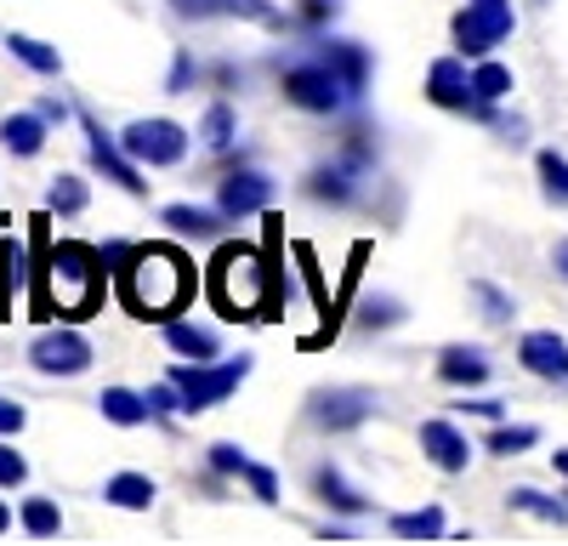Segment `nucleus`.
I'll return each instance as SVG.
<instances>
[{"label":"nucleus","instance_id":"nucleus-4","mask_svg":"<svg viewBox=\"0 0 568 546\" xmlns=\"http://www.w3.org/2000/svg\"><path fill=\"white\" fill-rule=\"evenodd\" d=\"M251 376V358H227V364H176L171 382L182 393V410L187 416H200V410H216L227 393H240V382Z\"/></svg>","mask_w":568,"mask_h":546},{"label":"nucleus","instance_id":"nucleus-36","mask_svg":"<svg viewBox=\"0 0 568 546\" xmlns=\"http://www.w3.org/2000/svg\"><path fill=\"white\" fill-rule=\"evenodd\" d=\"M245 484H251V495L262 501V507H278V473H273V467L251 462V467H245Z\"/></svg>","mask_w":568,"mask_h":546},{"label":"nucleus","instance_id":"nucleus-22","mask_svg":"<svg viewBox=\"0 0 568 546\" xmlns=\"http://www.w3.org/2000/svg\"><path fill=\"white\" fill-rule=\"evenodd\" d=\"M313 489H318V495H324L336 513H347V518L369 513V501H364V495H358V489H353V484L336 473V467H318V473H313Z\"/></svg>","mask_w":568,"mask_h":546},{"label":"nucleus","instance_id":"nucleus-20","mask_svg":"<svg viewBox=\"0 0 568 546\" xmlns=\"http://www.w3.org/2000/svg\"><path fill=\"white\" fill-rule=\"evenodd\" d=\"M103 422H114V427H142L154 416L149 410V393H131V387H103Z\"/></svg>","mask_w":568,"mask_h":546},{"label":"nucleus","instance_id":"nucleus-10","mask_svg":"<svg viewBox=\"0 0 568 546\" xmlns=\"http://www.w3.org/2000/svg\"><path fill=\"white\" fill-rule=\"evenodd\" d=\"M426 98L438 109H455V114H489V103H478V91H471V74L460 58H438L426 69Z\"/></svg>","mask_w":568,"mask_h":546},{"label":"nucleus","instance_id":"nucleus-13","mask_svg":"<svg viewBox=\"0 0 568 546\" xmlns=\"http://www.w3.org/2000/svg\"><path fill=\"white\" fill-rule=\"evenodd\" d=\"M420 455L438 473H466L471 467V438L455 422H420Z\"/></svg>","mask_w":568,"mask_h":546},{"label":"nucleus","instance_id":"nucleus-44","mask_svg":"<svg viewBox=\"0 0 568 546\" xmlns=\"http://www.w3.org/2000/svg\"><path fill=\"white\" fill-rule=\"evenodd\" d=\"M551 467H557V473L568 478V449H557V455H551Z\"/></svg>","mask_w":568,"mask_h":546},{"label":"nucleus","instance_id":"nucleus-2","mask_svg":"<svg viewBox=\"0 0 568 546\" xmlns=\"http://www.w3.org/2000/svg\"><path fill=\"white\" fill-rule=\"evenodd\" d=\"M103 262L109 256H98L91 245L63 240L52 256H45V291L34 302V318H45L52 307L69 313V318H85L91 307H98V296H103Z\"/></svg>","mask_w":568,"mask_h":546},{"label":"nucleus","instance_id":"nucleus-12","mask_svg":"<svg viewBox=\"0 0 568 546\" xmlns=\"http://www.w3.org/2000/svg\"><path fill=\"white\" fill-rule=\"evenodd\" d=\"M80 125H85V143H91V160L103 165V176H114V182H120L125 194H149V176H136V160H131V154H125V149L114 143V136H109V131H103L98 120H91V114H85Z\"/></svg>","mask_w":568,"mask_h":546},{"label":"nucleus","instance_id":"nucleus-21","mask_svg":"<svg viewBox=\"0 0 568 546\" xmlns=\"http://www.w3.org/2000/svg\"><path fill=\"white\" fill-rule=\"evenodd\" d=\"M103 495L114 501V507H125V513H149L160 489H154L149 473H114V478L103 484Z\"/></svg>","mask_w":568,"mask_h":546},{"label":"nucleus","instance_id":"nucleus-11","mask_svg":"<svg viewBox=\"0 0 568 546\" xmlns=\"http://www.w3.org/2000/svg\"><path fill=\"white\" fill-rule=\"evenodd\" d=\"M267 205H273V176H262V171H233V176H222L216 211H222L227 222L256 216V211H267Z\"/></svg>","mask_w":568,"mask_h":546},{"label":"nucleus","instance_id":"nucleus-34","mask_svg":"<svg viewBox=\"0 0 568 546\" xmlns=\"http://www.w3.org/2000/svg\"><path fill=\"white\" fill-rule=\"evenodd\" d=\"M471 296H478V307H484L489 325H506V318L517 313V307H511V296H506L500 285H489V280H471Z\"/></svg>","mask_w":568,"mask_h":546},{"label":"nucleus","instance_id":"nucleus-42","mask_svg":"<svg viewBox=\"0 0 568 546\" xmlns=\"http://www.w3.org/2000/svg\"><path fill=\"white\" fill-rule=\"evenodd\" d=\"M455 410H466V416H489V422H500V398H466V404H455Z\"/></svg>","mask_w":568,"mask_h":546},{"label":"nucleus","instance_id":"nucleus-5","mask_svg":"<svg viewBox=\"0 0 568 546\" xmlns=\"http://www.w3.org/2000/svg\"><path fill=\"white\" fill-rule=\"evenodd\" d=\"M517 12H511V0H466V7L455 12L449 34H455V52L460 58H489L495 46L511 34Z\"/></svg>","mask_w":568,"mask_h":546},{"label":"nucleus","instance_id":"nucleus-25","mask_svg":"<svg viewBox=\"0 0 568 546\" xmlns=\"http://www.w3.org/2000/svg\"><path fill=\"white\" fill-rule=\"evenodd\" d=\"M7 52H12L18 63H29L34 74H58V69H63L58 46H45V40H34V34H7Z\"/></svg>","mask_w":568,"mask_h":546},{"label":"nucleus","instance_id":"nucleus-15","mask_svg":"<svg viewBox=\"0 0 568 546\" xmlns=\"http://www.w3.org/2000/svg\"><path fill=\"white\" fill-rule=\"evenodd\" d=\"M438 376L449 382V387H484L489 382V358H484V347H444L438 353Z\"/></svg>","mask_w":568,"mask_h":546},{"label":"nucleus","instance_id":"nucleus-28","mask_svg":"<svg viewBox=\"0 0 568 546\" xmlns=\"http://www.w3.org/2000/svg\"><path fill=\"white\" fill-rule=\"evenodd\" d=\"M529 444H540V427H529V422H500L484 449H489V455H524Z\"/></svg>","mask_w":568,"mask_h":546},{"label":"nucleus","instance_id":"nucleus-38","mask_svg":"<svg viewBox=\"0 0 568 546\" xmlns=\"http://www.w3.org/2000/svg\"><path fill=\"white\" fill-rule=\"evenodd\" d=\"M149 410H154V416H176V410H182V393H176L171 376H165L160 387H149Z\"/></svg>","mask_w":568,"mask_h":546},{"label":"nucleus","instance_id":"nucleus-31","mask_svg":"<svg viewBox=\"0 0 568 546\" xmlns=\"http://www.w3.org/2000/svg\"><path fill=\"white\" fill-rule=\"evenodd\" d=\"M307 194L313 200H353V176H347V165H324V171H313L307 176Z\"/></svg>","mask_w":568,"mask_h":546},{"label":"nucleus","instance_id":"nucleus-18","mask_svg":"<svg viewBox=\"0 0 568 546\" xmlns=\"http://www.w3.org/2000/svg\"><path fill=\"white\" fill-rule=\"evenodd\" d=\"M318 58H324L329 69H336V74H342V85L358 98L364 80H369V58H364V46H353V40H324V46H318Z\"/></svg>","mask_w":568,"mask_h":546},{"label":"nucleus","instance_id":"nucleus-43","mask_svg":"<svg viewBox=\"0 0 568 546\" xmlns=\"http://www.w3.org/2000/svg\"><path fill=\"white\" fill-rule=\"evenodd\" d=\"M551 267H557V280H568V240L551 245Z\"/></svg>","mask_w":568,"mask_h":546},{"label":"nucleus","instance_id":"nucleus-35","mask_svg":"<svg viewBox=\"0 0 568 546\" xmlns=\"http://www.w3.org/2000/svg\"><path fill=\"white\" fill-rule=\"evenodd\" d=\"M245 467H251V455L240 444H211V473L216 478H245Z\"/></svg>","mask_w":568,"mask_h":546},{"label":"nucleus","instance_id":"nucleus-24","mask_svg":"<svg viewBox=\"0 0 568 546\" xmlns=\"http://www.w3.org/2000/svg\"><path fill=\"white\" fill-rule=\"evenodd\" d=\"M18 291H23V245L7 240V228H0V318H7Z\"/></svg>","mask_w":568,"mask_h":546},{"label":"nucleus","instance_id":"nucleus-6","mask_svg":"<svg viewBox=\"0 0 568 546\" xmlns=\"http://www.w3.org/2000/svg\"><path fill=\"white\" fill-rule=\"evenodd\" d=\"M284 98H291L296 109H307V114H336L353 91L342 85V74L329 69L324 58H313V63H296V69H284Z\"/></svg>","mask_w":568,"mask_h":546},{"label":"nucleus","instance_id":"nucleus-26","mask_svg":"<svg viewBox=\"0 0 568 546\" xmlns=\"http://www.w3.org/2000/svg\"><path fill=\"white\" fill-rule=\"evenodd\" d=\"M398 540H444V507H420V513H398L387 524Z\"/></svg>","mask_w":568,"mask_h":546},{"label":"nucleus","instance_id":"nucleus-16","mask_svg":"<svg viewBox=\"0 0 568 546\" xmlns=\"http://www.w3.org/2000/svg\"><path fill=\"white\" fill-rule=\"evenodd\" d=\"M160 222L171 228L176 240H222V211H205V205H165Z\"/></svg>","mask_w":568,"mask_h":546},{"label":"nucleus","instance_id":"nucleus-7","mask_svg":"<svg viewBox=\"0 0 568 546\" xmlns=\"http://www.w3.org/2000/svg\"><path fill=\"white\" fill-rule=\"evenodd\" d=\"M120 149L136 160V165H182L187 160V131L176 120H136L120 131Z\"/></svg>","mask_w":568,"mask_h":546},{"label":"nucleus","instance_id":"nucleus-9","mask_svg":"<svg viewBox=\"0 0 568 546\" xmlns=\"http://www.w3.org/2000/svg\"><path fill=\"white\" fill-rule=\"evenodd\" d=\"M29 364L40 376H80L91 364V342L80 331H45L29 342Z\"/></svg>","mask_w":568,"mask_h":546},{"label":"nucleus","instance_id":"nucleus-45","mask_svg":"<svg viewBox=\"0 0 568 546\" xmlns=\"http://www.w3.org/2000/svg\"><path fill=\"white\" fill-rule=\"evenodd\" d=\"M12 529V507H7V501H0V535H7Z\"/></svg>","mask_w":568,"mask_h":546},{"label":"nucleus","instance_id":"nucleus-30","mask_svg":"<svg viewBox=\"0 0 568 546\" xmlns=\"http://www.w3.org/2000/svg\"><path fill=\"white\" fill-rule=\"evenodd\" d=\"M45 211L80 216V211H85V182H80V176H52V189H45Z\"/></svg>","mask_w":568,"mask_h":546},{"label":"nucleus","instance_id":"nucleus-19","mask_svg":"<svg viewBox=\"0 0 568 546\" xmlns=\"http://www.w3.org/2000/svg\"><path fill=\"white\" fill-rule=\"evenodd\" d=\"M0 143H7L18 160H34L45 149V114H7L0 120Z\"/></svg>","mask_w":568,"mask_h":546},{"label":"nucleus","instance_id":"nucleus-8","mask_svg":"<svg viewBox=\"0 0 568 546\" xmlns=\"http://www.w3.org/2000/svg\"><path fill=\"white\" fill-rule=\"evenodd\" d=\"M369 416H375V393H364V387H318L307 398V422L324 433H353Z\"/></svg>","mask_w":568,"mask_h":546},{"label":"nucleus","instance_id":"nucleus-23","mask_svg":"<svg viewBox=\"0 0 568 546\" xmlns=\"http://www.w3.org/2000/svg\"><path fill=\"white\" fill-rule=\"evenodd\" d=\"M511 501V513H529V518H540V524H551V529H568V507H562V501H551V495H540V489H511L506 495Z\"/></svg>","mask_w":568,"mask_h":546},{"label":"nucleus","instance_id":"nucleus-40","mask_svg":"<svg viewBox=\"0 0 568 546\" xmlns=\"http://www.w3.org/2000/svg\"><path fill=\"white\" fill-rule=\"evenodd\" d=\"M296 12H302V23H313V29H318V23H329V18L342 12V0H302Z\"/></svg>","mask_w":568,"mask_h":546},{"label":"nucleus","instance_id":"nucleus-41","mask_svg":"<svg viewBox=\"0 0 568 546\" xmlns=\"http://www.w3.org/2000/svg\"><path fill=\"white\" fill-rule=\"evenodd\" d=\"M23 404H12V398H0V438H12V433H23Z\"/></svg>","mask_w":568,"mask_h":546},{"label":"nucleus","instance_id":"nucleus-39","mask_svg":"<svg viewBox=\"0 0 568 546\" xmlns=\"http://www.w3.org/2000/svg\"><path fill=\"white\" fill-rule=\"evenodd\" d=\"M364 325H398V302L393 296H369L364 302Z\"/></svg>","mask_w":568,"mask_h":546},{"label":"nucleus","instance_id":"nucleus-32","mask_svg":"<svg viewBox=\"0 0 568 546\" xmlns=\"http://www.w3.org/2000/svg\"><path fill=\"white\" fill-rule=\"evenodd\" d=\"M471 91H478V103H500L506 98V91H511V69L506 63H478V69H471Z\"/></svg>","mask_w":568,"mask_h":546},{"label":"nucleus","instance_id":"nucleus-17","mask_svg":"<svg viewBox=\"0 0 568 546\" xmlns=\"http://www.w3.org/2000/svg\"><path fill=\"white\" fill-rule=\"evenodd\" d=\"M165 347H171V353H182V358H194V364H211V358L222 353L216 331L187 325V318H165Z\"/></svg>","mask_w":568,"mask_h":546},{"label":"nucleus","instance_id":"nucleus-29","mask_svg":"<svg viewBox=\"0 0 568 546\" xmlns=\"http://www.w3.org/2000/svg\"><path fill=\"white\" fill-rule=\"evenodd\" d=\"M233 131H240V120H233V109H227V103H211V109H205V120H200V143L222 154V149L233 143Z\"/></svg>","mask_w":568,"mask_h":546},{"label":"nucleus","instance_id":"nucleus-1","mask_svg":"<svg viewBox=\"0 0 568 546\" xmlns=\"http://www.w3.org/2000/svg\"><path fill=\"white\" fill-rule=\"evenodd\" d=\"M194 291V267H187L182 251L171 245H136L125 251V267H120V296L136 318H176V307Z\"/></svg>","mask_w":568,"mask_h":546},{"label":"nucleus","instance_id":"nucleus-14","mask_svg":"<svg viewBox=\"0 0 568 546\" xmlns=\"http://www.w3.org/2000/svg\"><path fill=\"white\" fill-rule=\"evenodd\" d=\"M517 358H524V371L540 376V382H568V342L557 331H529L517 342Z\"/></svg>","mask_w":568,"mask_h":546},{"label":"nucleus","instance_id":"nucleus-3","mask_svg":"<svg viewBox=\"0 0 568 546\" xmlns=\"http://www.w3.org/2000/svg\"><path fill=\"white\" fill-rule=\"evenodd\" d=\"M205 291L216 302L222 318H256L267 307V262L251 245H216L211 273H205Z\"/></svg>","mask_w":568,"mask_h":546},{"label":"nucleus","instance_id":"nucleus-37","mask_svg":"<svg viewBox=\"0 0 568 546\" xmlns=\"http://www.w3.org/2000/svg\"><path fill=\"white\" fill-rule=\"evenodd\" d=\"M29 478V462L12 449V444H0V489H18Z\"/></svg>","mask_w":568,"mask_h":546},{"label":"nucleus","instance_id":"nucleus-33","mask_svg":"<svg viewBox=\"0 0 568 546\" xmlns=\"http://www.w3.org/2000/svg\"><path fill=\"white\" fill-rule=\"evenodd\" d=\"M23 529L29 535H58L63 529V513H58V501H23Z\"/></svg>","mask_w":568,"mask_h":546},{"label":"nucleus","instance_id":"nucleus-27","mask_svg":"<svg viewBox=\"0 0 568 546\" xmlns=\"http://www.w3.org/2000/svg\"><path fill=\"white\" fill-rule=\"evenodd\" d=\"M535 171H540L546 205H568V160H562L557 149H540V154H535Z\"/></svg>","mask_w":568,"mask_h":546}]
</instances>
